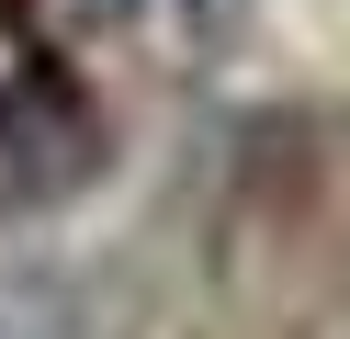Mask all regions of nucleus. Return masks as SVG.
Wrapping results in <instances>:
<instances>
[{"label":"nucleus","instance_id":"obj_1","mask_svg":"<svg viewBox=\"0 0 350 339\" xmlns=\"http://www.w3.org/2000/svg\"><path fill=\"white\" fill-rule=\"evenodd\" d=\"M113 170V125L68 68H12L0 79V226H34L57 203H79Z\"/></svg>","mask_w":350,"mask_h":339},{"label":"nucleus","instance_id":"obj_2","mask_svg":"<svg viewBox=\"0 0 350 339\" xmlns=\"http://www.w3.org/2000/svg\"><path fill=\"white\" fill-rule=\"evenodd\" d=\"M147 0H0V23L34 45V68H68L79 45H102V34H124Z\"/></svg>","mask_w":350,"mask_h":339}]
</instances>
